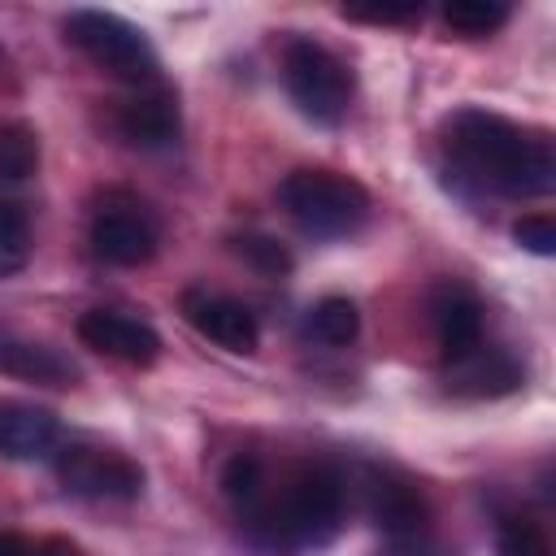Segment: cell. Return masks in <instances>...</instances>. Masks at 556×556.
<instances>
[{"label":"cell","instance_id":"cell-13","mask_svg":"<svg viewBox=\"0 0 556 556\" xmlns=\"http://www.w3.org/2000/svg\"><path fill=\"white\" fill-rule=\"evenodd\" d=\"M182 317L217 348L226 352H256L261 343V326L252 317L248 304L230 300V295H217V291H187L182 295Z\"/></svg>","mask_w":556,"mask_h":556},{"label":"cell","instance_id":"cell-11","mask_svg":"<svg viewBox=\"0 0 556 556\" xmlns=\"http://www.w3.org/2000/svg\"><path fill=\"white\" fill-rule=\"evenodd\" d=\"M443 382L452 395L465 400H495V395H513L526 382V365L495 343H478L456 361H443Z\"/></svg>","mask_w":556,"mask_h":556},{"label":"cell","instance_id":"cell-3","mask_svg":"<svg viewBox=\"0 0 556 556\" xmlns=\"http://www.w3.org/2000/svg\"><path fill=\"white\" fill-rule=\"evenodd\" d=\"M278 204L313 239H348L369 222V191L339 169H291L278 182Z\"/></svg>","mask_w":556,"mask_h":556},{"label":"cell","instance_id":"cell-24","mask_svg":"<svg viewBox=\"0 0 556 556\" xmlns=\"http://www.w3.org/2000/svg\"><path fill=\"white\" fill-rule=\"evenodd\" d=\"M378 556H456V547H447L443 539L426 534H408V539H387Z\"/></svg>","mask_w":556,"mask_h":556},{"label":"cell","instance_id":"cell-18","mask_svg":"<svg viewBox=\"0 0 556 556\" xmlns=\"http://www.w3.org/2000/svg\"><path fill=\"white\" fill-rule=\"evenodd\" d=\"M39 169V135L26 122L0 126V182H26Z\"/></svg>","mask_w":556,"mask_h":556},{"label":"cell","instance_id":"cell-14","mask_svg":"<svg viewBox=\"0 0 556 556\" xmlns=\"http://www.w3.org/2000/svg\"><path fill=\"white\" fill-rule=\"evenodd\" d=\"M0 374L39 382V387H74L78 382V365L65 352H56L30 334H17L9 326H0Z\"/></svg>","mask_w":556,"mask_h":556},{"label":"cell","instance_id":"cell-21","mask_svg":"<svg viewBox=\"0 0 556 556\" xmlns=\"http://www.w3.org/2000/svg\"><path fill=\"white\" fill-rule=\"evenodd\" d=\"M235 252H239L256 274H265V278H282V274L291 269V252H287L278 239H269V235H239V239H235Z\"/></svg>","mask_w":556,"mask_h":556},{"label":"cell","instance_id":"cell-15","mask_svg":"<svg viewBox=\"0 0 556 556\" xmlns=\"http://www.w3.org/2000/svg\"><path fill=\"white\" fill-rule=\"evenodd\" d=\"M56 447V417L35 404H0V456L30 460Z\"/></svg>","mask_w":556,"mask_h":556},{"label":"cell","instance_id":"cell-5","mask_svg":"<svg viewBox=\"0 0 556 556\" xmlns=\"http://www.w3.org/2000/svg\"><path fill=\"white\" fill-rule=\"evenodd\" d=\"M65 39L91 61L100 65L104 74L122 78V83H135V87H148L156 83V48L148 43V35L139 26H130L126 17L117 13H104V9H74L65 17Z\"/></svg>","mask_w":556,"mask_h":556},{"label":"cell","instance_id":"cell-25","mask_svg":"<svg viewBox=\"0 0 556 556\" xmlns=\"http://www.w3.org/2000/svg\"><path fill=\"white\" fill-rule=\"evenodd\" d=\"M0 556H78V552L70 543H56V539L30 543L22 534H0Z\"/></svg>","mask_w":556,"mask_h":556},{"label":"cell","instance_id":"cell-22","mask_svg":"<svg viewBox=\"0 0 556 556\" xmlns=\"http://www.w3.org/2000/svg\"><path fill=\"white\" fill-rule=\"evenodd\" d=\"M513 239L534 256H556V217L552 213H530L513 226Z\"/></svg>","mask_w":556,"mask_h":556},{"label":"cell","instance_id":"cell-16","mask_svg":"<svg viewBox=\"0 0 556 556\" xmlns=\"http://www.w3.org/2000/svg\"><path fill=\"white\" fill-rule=\"evenodd\" d=\"M304 334L326 343V348H348L356 334H361V313L348 295H326L308 308V321H304Z\"/></svg>","mask_w":556,"mask_h":556},{"label":"cell","instance_id":"cell-26","mask_svg":"<svg viewBox=\"0 0 556 556\" xmlns=\"http://www.w3.org/2000/svg\"><path fill=\"white\" fill-rule=\"evenodd\" d=\"M4 65H9V61H4V48H0V70H4Z\"/></svg>","mask_w":556,"mask_h":556},{"label":"cell","instance_id":"cell-20","mask_svg":"<svg viewBox=\"0 0 556 556\" xmlns=\"http://www.w3.org/2000/svg\"><path fill=\"white\" fill-rule=\"evenodd\" d=\"M495 556H552V543H547V530L534 521V517H504L500 530H495Z\"/></svg>","mask_w":556,"mask_h":556},{"label":"cell","instance_id":"cell-2","mask_svg":"<svg viewBox=\"0 0 556 556\" xmlns=\"http://www.w3.org/2000/svg\"><path fill=\"white\" fill-rule=\"evenodd\" d=\"M348 508V482L334 465L304 460L278 478L265 473V495L243 526L274 547H321L339 534Z\"/></svg>","mask_w":556,"mask_h":556},{"label":"cell","instance_id":"cell-12","mask_svg":"<svg viewBox=\"0 0 556 556\" xmlns=\"http://www.w3.org/2000/svg\"><path fill=\"white\" fill-rule=\"evenodd\" d=\"M78 339L113 361H126V365H152L161 356V334L130 317V313H117V308H87L78 317Z\"/></svg>","mask_w":556,"mask_h":556},{"label":"cell","instance_id":"cell-6","mask_svg":"<svg viewBox=\"0 0 556 556\" xmlns=\"http://www.w3.org/2000/svg\"><path fill=\"white\" fill-rule=\"evenodd\" d=\"M87 239H91V252L109 265H122V269H135V265H148L156 256V243H161V230H156V217L135 200V195H104V204L91 213V226H87Z\"/></svg>","mask_w":556,"mask_h":556},{"label":"cell","instance_id":"cell-17","mask_svg":"<svg viewBox=\"0 0 556 556\" xmlns=\"http://www.w3.org/2000/svg\"><path fill=\"white\" fill-rule=\"evenodd\" d=\"M439 17L460 39H486L508 22V4L504 0H452V4H443Z\"/></svg>","mask_w":556,"mask_h":556},{"label":"cell","instance_id":"cell-23","mask_svg":"<svg viewBox=\"0 0 556 556\" xmlns=\"http://www.w3.org/2000/svg\"><path fill=\"white\" fill-rule=\"evenodd\" d=\"M343 17L374 22V26H395V22H417L421 4H343Z\"/></svg>","mask_w":556,"mask_h":556},{"label":"cell","instance_id":"cell-4","mask_svg":"<svg viewBox=\"0 0 556 556\" xmlns=\"http://www.w3.org/2000/svg\"><path fill=\"white\" fill-rule=\"evenodd\" d=\"M282 87L291 96V104L317 122V126H339L352 109V91H356V78L348 70V61L339 52H330L326 43L317 39H287L282 48Z\"/></svg>","mask_w":556,"mask_h":556},{"label":"cell","instance_id":"cell-19","mask_svg":"<svg viewBox=\"0 0 556 556\" xmlns=\"http://www.w3.org/2000/svg\"><path fill=\"white\" fill-rule=\"evenodd\" d=\"M30 261V217L22 204L0 200V278L17 274Z\"/></svg>","mask_w":556,"mask_h":556},{"label":"cell","instance_id":"cell-7","mask_svg":"<svg viewBox=\"0 0 556 556\" xmlns=\"http://www.w3.org/2000/svg\"><path fill=\"white\" fill-rule=\"evenodd\" d=\"M56 478L65 491L87 495V500H139L143 495V469L109 447H87L70 443L56 452Z\"/></svg>","mask_w":556,"mask_h":556},{"label":"cell","instance_id":"cell-9","mask_svg":"<svg viewBox=\"0 0 556 556\" xmlns=\"http://www.w3.org/2000/svg\"><path fill=\"white\" fill-rule=\"evenodd\" d=\"M113 126H117V135H122L130 148L161 152V148L178 143V130H182L178 96H174L169 87H139L135 96L117 100Z\"/></svg>","mask_w":556,"mask_h":556},{"label":"cell","instance_id":"cell-10","mask_svg":"<svg viewBox=\"0 0 556 556\" xmlns=\"http://www.w3.org/2000/svg\"><path fill=\"white\" fill-rule=\"evenodd\" d=\"M426 313H430L443 361H456L482 343V300L473 287H465L456 278H439L426 295Z\"/></svg>","mask_w":556,"mask_h":556},{"label":"cell","instance_id":"cell-8","mask_svg":"<svg viewBox=\"0 0 556 556\" xmlns=\"http://www.w3.org/2000/svg\"><path fill=\"white\" fill-rule=\"evenodd\" d=\"M365 517L382 530V539H408L430 530V504L417 482H408L395 469H365L361 478Z\"/></svg>","mask_w":556,"mask_h":556},{"label":"cell","instance_id":"cell-1","mask_svg":"<svg viewBox=\"0 0 556 556\" xmlns=\"http://www.w3.org/2000/svg\"><path fill=\"white\" fill-rule=\"evenodd\" d=\"M443 156L465 187L500 200H539L556 187L552 139L478 104H465L443 122Z\"/></svg>","mask_w":556,"mask_h":556}]
</instances>
